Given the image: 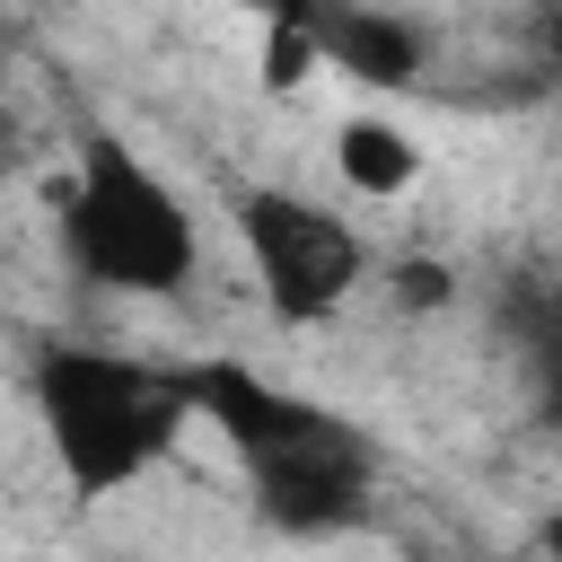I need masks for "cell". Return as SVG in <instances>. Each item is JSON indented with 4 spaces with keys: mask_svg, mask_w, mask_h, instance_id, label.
<instances>
[{
    "mask_svg": "<svg viewBox=\"0 0 562 562\" xmlns=\"http://www.w3.org/2000/svg\"><path fill=\"white\" fill-rule=\"evenodd\" d=\"M26 386H35V422H44L79 501L140 483L176 448V430L193 422L184 369H149L132 351H97V342H44Z\"/></svg>",
    "mask_w": 562,
    "mask_h": 562,
    "instance_id": "cell-1",
    "label": "cell"
},
{
    "mask_svg": "<svg viewBox=\"0 0 562 562\" xmlns=\"http://www.w3.org/2000/svg\"><path fill=\"white\" fill-rule=\"evenodd\" d=\"M53 202H61V255L79 281L123 290V299H167L193 281L202 237H193L184 193L114 132H79V167Z\"/></svg>",
    "mask_w": 562,
    "mask_h": 562,
    "instance_id": "cell-2",
    "label": "cell"
},
{
    "mask_svg": "<svg viewBox=\"0 0 562 562\" xmlns=\"http://www.w3.org/2000/svg\"><path fill=\"white\" fill-rule=\"evenodd\" d=\"M237 246L263 281V307L281 325H325L360 281H369V246L307 193L281 184H246L237 193Z\"/></svg>",
    "mask_w": 562,
    "mask_h": 562,
    "instance_id": "cell-3",
    "label": "cell"
},
{
    "mask_svg": "<svg viewBox=\"0 0 562 562\" xmlns=\"http://www.w3.org/2000/svg\"><path fill=\"white\" fill-rule=\"evenodd\" d=\"M246 492H255V518L281 527V536H342V527L369 518L378 448L342 413H316L299 439H281L246 465Z\"/></svg>",
    "mask_w": 562,
    "mask_h": 562,
    "instance_id": "cell-4",
    "label": "cell"
},
{
    "mask_svg": "<svg viewBox=\"0 0 562 562\" xmlns=\"http://www.w3.org/2000/svg\"><path fill=\"white\" fill-rule=\"evenodd\" d=\"M263 9L316 26L325 61L351 70L360 88H413L422 79V26L395 9H369V0H263Z\"/></svg>",
    "mask_w": 562,
    "mask_h": 562,
    "instance_id": "cell-5",
    "label": "cell"
},
{
    "mask_svg": "<svg viewBox=\"0 0 562 562\" xmlns=\"http://www.w3.org/2000/svg\"><path fill=\"white\" fill-rule=\"evenodd\" d=\"M184 378H193V413H211V430L237 448V465H255L263 448L299 439V430L325 413V404H307V395L255 378L246 360H202V369H184Z\"/></svg>",
    "mask_w": 562,
    "mask_h": 562,
    "instance_id": "cell-6",
    "label": "cell"
},
{
    "mask_svg": "<svg viewBox=\"0 0 562 562\" xmlns=\"http://www.w3.org/2000/svg\"><path fill=\"white\" fill-rule=\"evenodd\" d=\"M334 167H342V184H351V193H404V184L422 176V149H413L395 123L360 114V123H342V132H334Z\"/></svg>",
    "mask_w": 562,
    "mask_h": 562,
    "instance_id": "cell-7",
    "label": "cell"
},
{
    "mask_svg": "<svg viewBox=\"0 0 562 562\" xmlns=\"http://www.w3.org/2000/svg\"><path fill=\"white\" fill-rule=\"evenodd\" d=\"M518 351H527V378H536V413L562 422V290L518 299Z\"/></svg>",
    "mask_w": 562,
    "mask_h": 562,
    "instance_id": "cell-8",
    "label": "cell"
},
{
    "mask_svg": "<svg viewBox=\"0 0 562 562\" xmlns=\"http://www.w3.org/2000/svg\"><path fill=\"white\" fill-rule=\"evenodd\" d=\"M316 61H325L316 26H299V18H272V35H263V88H307V79H316Z\"/></svg>",
    "mask_w": 562,
    "mask_h": 562,
    "instance_id": "cell-9",
    "label": "cell"
},
{
    "mask_svg": "<svg viewBox=\"0 0 562 562\" xmlns=\"http://www.w3.org/2000/svg\"><path fill=\"white\" fill-rule=\"evenodd\" d=\"M448 299H457V272H448L439 255H404V263H395V307L422 316V307H448Z\"/></svg>",
    "mask_w": 562,
    "mask_h": 562,
    "instance_id": "cell-10",
    "label": "cell"
},
{
    "mask_svg": "<svg viewBox=\"0 0 562 562\" xmlns=\"http://www.w3.org/2000/svg\"><path fill=\"white\" fill-rule=\"evenodd\" d=\"M527 44H536V61L562 79V0H527Z\"/></svg>",
    "mask_w": 562,
    "mask_h": 562,
    "instance_id": "cell-11",
    "label": "cell"
},
{
    "mask_svg": "<svg viewBox=\"0 0 562 562\" xmlns=\"http://www.w3.org/2000/svg\"><path fill=\"white\" fill-rule=\"evenodd\" d=\"M536 553H544V562H562V509H544V527H536Z\"/></svg>",
    "mask_w": 562,
    "mask_h": 562,
    "instance_id": "cell-12",
    "label": "cell"
},
{
    "mask_svg": "<svg viewBox=\"0 0 562 562\" xmlns=\"http://www.w3.org/2000/svg\"><path fill=\"white\" fill-rule=\"evenodd\" d=\"M553 88H562V79H553Z\"/></svg>",
    "mask_w": 562,
    "mask_h": 562,
    "instance_id": "cell-13",
    "label": "cell"
}]
</instances>
